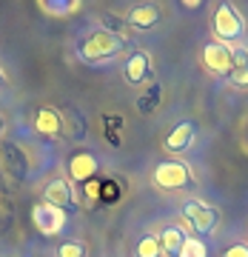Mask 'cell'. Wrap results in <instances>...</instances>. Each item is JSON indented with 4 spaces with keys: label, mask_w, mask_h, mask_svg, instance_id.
Here are the masks:
<instances>
[{
    "label": "cell",
    "mask_w": 248,
    "mask_h": 257,
    "mask_svg": "<svg viewBox=\"0 0 248 257\" xmlns=\"http://www.w3.org/2000/svg\"><path fill=\"white\" fill-rule=\"evenodd\" d=\"M163 18V6L160 3H140L134 9L126 15V26L129 29H137V32H148V29H154Z\"/></svg>",
    "instance_id": "cell-11"
},
{
    "label": "cell",
    "mask_w": 248,
    "mask_h": 257,
    "mask_svg": "<svg viewBox=\"0 0 248 257\" xmlns=\"http://www.w3.org/2000/svg\"><path fill=\"white\" fill-rule=\"evenodd\" d=\"M134 257H163V248H160L157 234H143L134 243Z\"/></svg>",
    "instance_id": "cell-14"
},
{
    "label": "cell",
    "mask_w": 248,
    "mask_h": 257,
    "mask_svg": "<svg viewBox=\"0 0 248 257\" xmlns=\"http://www.w3.org/2000/svg\"><path fill=\"white\" fill-rule=\"evenodd\" d=\"M222 257H248V243H231L222 251Z\"/></svg>",
    "instance_id": "cell-20"
},
{
    "label": "cell",
    "mask_w": 248,
    "mask_h": 257,
    "mask_svg": "<svg viewBox=\"0 0 248 257\" xmlns=\"http://www.w3.org/2000/svg\"><path fill=\"white\" fill-rule=\"evenodd\" d=\"M177 257H208V251H205V243L200 237H185V243Z\"/></svg>",
    "instance_id": "cell-17"
},
{
    "label": "cell",
    "mask_w": 248,
    "mask_h": 257,
    "mask_svg": "<svg viewBox=\"0 0 248 257\" xmlns=\"http://www.w3.org/2000/svg\"><path fill=\"white\" fill-rule=\"evenodd\" d=\"M200 63L211 77H228L231 69H234V63H231V46L217 43V40H208V43L202 46Z\"/></svg>",
    "instance_id": "cell-6"
},
{
    "label": "cell",
    "mask_w": 248,
    "mask_h": 257,
    "mask_svg": "<svg viewBox=\"0 0 248 257\" xmlns=\"http://www.w3.org/2000/svg\"><path fill=\"white\" fill-rule=\"evenodd\" d=\"M194 140H197V128H194L191 120H180L163 140V149L168 155H185L188 149L194 146Z\"/></svg>",
    "instance_id": "cell-9"
},
{
    "label": "cell",
    "mask_w": 248,
    "mask_h": 257,
    "mask_svg": "<svg viewBox=\"0 0 248 257\" xmlns=\"http://www.w3.org/2000/svg\"><path fill=\"white\" fill-rule=\"evenodd\" d=\"M211 35L217 43H237L242 40L245 35V20L239 15V9L234 3H220L217 9H214V18H211Z\"/></svg>",
    "instance_id": "cell-3"
},
{
    "label": "cell",
    "mask_w": 248,
    "mask_h": 257,
    "mask_svg": "<svg viewBox=\"0 0 248 257\" xmlns=\"http://www.w3.org/2000/svg\"><path fill=\"white\" fill-rule=\"evenodd\" d=\"M151 183L160 192H180V189H191L197 183V175H194V169L185 160L168 157V160H160L151 169Z\"/></svg>",
    "instance_id": "cell-2"
},
{
    "label": "cell",
    "mask_w": 248,
    "mask_h": 257,
    "mask_svg": "<svg viewBox=\"0 0 248 257\" xmlns=\"http://www.w3.org/2000/svg\"><path fill=\"white\" fill-rule=\"evenodd\" d=\"M43 203L66 211V214L74 211L77 209V194H74L72 180H69V177H52V180L43 186Z\"/></svg>",
    "instance_id": "cell-7"
},
{
    "label": "cell",
    "mask_w": 248,
    "mask_h": 257,
    "mask_svg": "<svg viewBox=\"0 0 248 257\" xmlns=\"http://www.w3.org/2000/svg\"><path fill=\"white\" fill-rule=\"evenodd\" d=\"M3 128H6V120H3V114H0V138H3Z\"/></svg>",
    "instance_id": "cell-22"
},
{
    "label": "cell",
    "mask_w": 248,
    "mask_h": 257,
    "mask_svg": "<svg viewBox=\"0 0 248 257\" xmlns=\"http://www.w3.org/2000/svg\"><path fill=\"white\" fill-rule=\"evenodd\" d=\"M231 63H234V69L248 66V49L245 46H231Z\"/></svg>",
    "instance_id": "cell-19"
},
{
    "label": "cell",
    "mask_w": 248,
    "mask_h": 257,
    "mask_svg": "<svg viewBox=\"0 0 248 257\" xmlns=\"http://www.w3.org/2000/svg\"><path fill=\"white\" fill-rule=\"evenodd\" d=\"M6 83H9V77H6V69L0 66V86H6Z\"/></svg>",
    "instance_id": "cell-21"
},
{
    "label": "cell",
    "mask_w": 248,
    "mask_h": 257,
    "mask_svg": "<svg viewBox=\"0 0 248 257\" xmlns=\"http://www.w3.org/2000/svg\"><path fill=\"white\" fill-rule=\"evenodd\" d=\"M228 80L234 89H248V66H239V69H231Z\"/></svg>",
    "instance_id": "cell-18"
},
{
    "label": "cell",
    "mask_w": 248,
    "mask_h": 257,
    "mask_svg": "<svg viewBox=\"0 0 248 257\" xmlns=\"http://www.w3.org/2000/svg\"><path fill=\"white\" fill-rule=\"evenodd\" d=\"M32 217H35V226L43 231V234H57V231L66 226V220H69V214H66V211L55 209V206H46V203L35 206Z\"/></svg>",
    "instance_id": "cell-12"
},
{
    "label": "cell",
    "mask_w": 248,
    "mask_h": 257,
    "mask_svg": "<svg viewBox=\"0 0 248 257\" xmlns=\"http://www.w3.org/2000/svg\"><path fill=\"white\" fill-rule=\"evenodd\" d=\"M185 229L183 226H163V229L157 231V240H160V248H163V254H171V257H177L180 254V248H183V243H185Z\"/></svg>",
    "instance_id": "cell-13"
},
{
    "label": "cell",
    "mask_w": 248,
    "mask_h": 257,
    "mask_svg": "<svg viewBox=\"0 0 248 257\" xmlns=\"http://www.w3.org/2000/svg\"><path fill=\"white\" fill-rule=\"evenodd\" d=\"M126 49H129V40H126V37L103 32V29H92V32H86V35L77 40L74 52H77V57H80L83 63L100 66V63H109V60L120 57Z\"/></svg>",
    "instance_id": "cell-1"
},
{
    "label": "cell",
    "mask_w": 248,
    "mask_h": 257,
    "mask_svg": "<svg viewBox=\"0 0 248 257\" xmlns=\"http://www.w3.org/2000/svg\"><path fill=\"white\" fill-rule=\"evenodd\" d=\"M183 226L185 231H194L200 237L202 234H214L217 226H220V211L214 209L211 203L191 197V200L183 203Z\"/></svg>",
    "instance_id": "cell-4"
},
{
    "label": "cell",
    "mask_w": 248,
    "mask_h": 257,
    "mask_svg": "<svg viewBox=\"0 0 248 257\" xmlns=\"http://www.w3.org/2000/svg\"><path fill=\"white\" fill-rule=\"evenodd\" d=\"M32 128H35V135H37V138H43V140H52V143L63 140V135H66V120H63V111L55 109V106H40V109L35 111Z\"/></svg>",
    "instance_id": "cell-5"
},
{
    "label": "cell",
    "mask_w": 248,
    "mask_h": 257,
    "mask_svg": "<svg viewBox=\"0 0 248 257\" xmlns=\"http://www.w3.org/2000/svg\"><path fill=\"white\" fill-rule=\"evenodd\" d=\"M83 3L80 0H74V3H40V12H46V15H55V18H63V15H72V12H77Z\"/></svg>",
    "instance_id": "cell-16"
},
{
    "label": "cell",
    "mask_w": 248,
    "mask_h": 257,
    "mask_svg": "<svg viewBox=\"0 0 248 257\" xmlns=\"http://www.w3.org/2000/svg\"><path fill=\"white\" fill-rule=\"evenodd\" d=\"M97 157L94 152H77V155L69 157V180L72 186H86L92 183V177L97 175Z\"/></svg>",
    "instance_id": "cell-10"
},
{
    "label": "cell",
    "mask_w": 248,
    "mask_h": 257,
    "mask_svg": "<svg viewBox=\"0 0 248 257\" xmlns=\"http://www.w3.org/2000/svg\"><path fill=\"white\" fill-rule=\"evenodd\" d=\"M154 74V66H151V55L143 52V49H134L129 52V57L123 60V80L129 86H143V83L151 80Z\"/></svg>",
    "instance_id": "cell-8"
},
{
    "label": "cell",
    "mask_w": 248,
    "mask_h": 257,
    "mask_svg": "<svg viewBox=\"0 0 248 257\" xmlns=\"http://www.w3.org/2000/svg\"><path fill=\"white\" fill-rule=\"evenodd\" d=\"M55 257H89V248L83 240H63L55 248Z\"/></svg>",
    "instance_id": "cell-15"
}]
</instances>
